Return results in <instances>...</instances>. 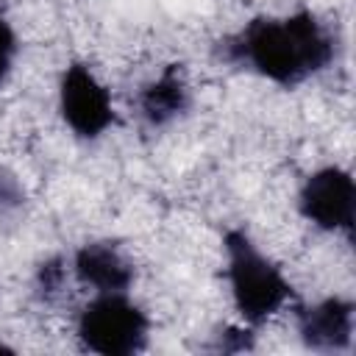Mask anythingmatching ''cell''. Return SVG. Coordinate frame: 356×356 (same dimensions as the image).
Returning a JSON list of instances; mask_svg holds the SVG:
<instances>
[{"label": "cell", "instance_id": "3", "mask_svg": "<svg viewBox=\"0 0 356 356\" xmlns=\"http://www.w3.org/2000/svg\"><path fill=\"white\" fill-rule=\"evenodd\" d=\"M78 339L100 356H134L145 350L150 320L125 292H95L78 314Z\"/></svg>", "mask_w": 356, "mask_h": 356}, {"label": "cell", "instance_id": "9", "mask_svg": "<svg viewBox=\"0 0 356 356\" xmlns=\"http://www.w3.org/2000/svg\"><path fill=\"white\" fill-rule=\"evenodd\" d=\"M64 278H67V267H64V259L61 256H50L44 259L39 267H36V292L47 300L53 298L61 286H64Z\"/></svg>", "mask_w": 356, "mask_h": 356}, {"label": "cell", "instance_id": "2", "mask_svg": "<svg viewBox=\"0 0 356 356\" xmlns=\"http://www.w3.org/2000/svg\"><path fill=\"white\" fill-rule=\"evenodd\" d=\"M225 248V278L231 300L245 325L256 328L267 323L292 298V284L284 270L250 239L245 228H231L222 236Z\"/></svg>", "mask_w": 356, "mask_h": 356}, {"label": "cell", "instance_id": "4", "mask_svg": "<svg viewBox=\"0 0 356 356\" xmlns=\"http://www.w3.org/2000/svg\"><path fill=\"white\" fill-rule=\"evenodd\" d=\"M58 111L67 128L78 139H100L117 120L108 89L97 81V75L72 61L58 81Z\"/></svg>", "mask_w": 356, "mask_h": 356}, {"label": "cell", "instance_id": "10", "mask_svg": "<svg viewBox=\"0 0 356 356\" xmlns=\"http://www.w3.org/2000/svg\"><path fill=\"white\" fill-rule=\"evenodd\" d=\"M22 203H25V186H22V181L11 170H3L0 167V217L14 214L17 209H22Z\"/></svg>", "mask_w": 356, "mask_h": 356}, {"label": "cell", "instance_id": "7", "mask_svg": "<svg viewBox=\"0 0 356 356\" xmlns=\"http://www.w3.org/2000/svg\"><path fill=\"white\" fill-rule=\"evenodd\" d=\"M72 275L92 292H128L134 284V264L114 242L95 239L72 253Z\"/></svg>", "mask_w": 356, "mask_h": 356}, {"label": "cell", "instance_id": "8", "mask_svg": "<svg viewBox=\"0 0 356 356\" xmlns=\"http://www.w3.org/2000/svg\"><path fill=\"white\" fill-rule=\"evenodd\" d=\"M139 117L150 128H164L189 108V83L181 67H164L136 97Z\"/></svg>", "mask_w": 356, "mask_h": 356}, {"label": "cell", "instance_id": "12", "mask_svg": "<svg viewBox=\"0 0 356 356\" xmlns=\"http://www.w3.org/2000/svg\"><path fill=\"white\" fill-rule=\"evenodd\" d=\"M217 350H222V353H236V350H248V348H253V334H250V328H222L220 334H217V345H214Z\"/></svg>", "mask_w": 356, "mask_h": 356}, {"label": "cell", "instance_id": "11", "mask_svg": "<svg viewBox=\"0 0 356 356\" xmlns=\"http://www.w3.org/2000/svg\"><path fill=\"white\" fill-rule=\"evenodd\" d=\"M17 53H19L17 33H14L11 22L0 14V86L8 81V75L14 70V61H17Z\"/></svg>", "mask_w": 356, "mask_h": 356}, {"label": "cell", "instance_id": "5", "mask_svg": "<svg viewBox=\"0 0 356 356\" xmlns=\"http://www.w3.org/2000/svg\"><path fill=\"white\" fill-rule=\"evenodd\" d=\"M298 211L306 222L328 234H350L356 211V184L353 175L337 164L320 167L300 184Z\"/></svg>", "mask_w": 356, "mask_h": 356}, {"label": "cell", "instance_id": "1", "mask_svg": "<svg viewBox=\"0 0 356 356\" xmlns=\"http://www.w3.org/2000/svg\"><path fill=\"white\" fill-rule=\"evenodd\" d=\"M222 56L275 86L292 89L334 61V36L312 11L256 17L222 42Z\"/></svg>", "mask_w": 356, "mask_h": 356}, {"label": "cell", "instance_id": "6", "mask_svg": "<svg viewBox=\"0 0 356 356\" xmlns=\"http://www.w3.org/2000/svg\"><path fill=\"white\" fill-rule=\"evenodd\" d=\"M353 300L331 295L314 303H306L295 314L298 337L306 348L320 353H339L348 350L353 342Z\"/></svg>", "mask_w": 356, "mask_h": 356}]
</instances>
